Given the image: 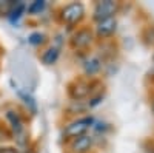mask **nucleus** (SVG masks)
<instances>
[{
    "label": "nucleus",
    "instance_id": "nucleus-6",
    "mask_svg": "<svg viewBox=\"0 0 154 153\" xmlns=\"http://www.w3.org/2000/svg\"><path fill=\"white\" fill-rule=\"evenodd\" d=\"M116 31H117V19L116 17L100 20L94 27V33H96L97 37H100V39H108V37H111Z\"/></svg>",
    "mask_w": 154,
    "mask_h": 153
},
{
    "label": "nucleus",
    "instance_id": "nucleus-8",
    "mask_svg": "<svg viewBox=\"0 0 154 153\" xmlns=\"http://www.w3.org/2000/svg\"><path fill=\"white\" fill-rule=\"evenodd\" d=\"M91 94V84L83 81V79H79V81H74L72 85H69V96L74 99V100H82L85 97H88Z\"/></svg>",
    "mask_w": 154,
    "mask_h": 153
},
{
    "label": "nucleus",
    "instance_id": "nucleus-5",
    "mask_svg": "<svg viewBox=\"0 0 154 153\" xmlns=\"http://www.w3.org/2000/svg\"><path fill=\"white\" fill-rule=\"evenodd\" d=\"M94 40V33L89 30V28H80L77 30L72 37H71V46L74 49H79V51H85L91 46Z\"/></svg>",
    "mask_w": 154,
    "mask_h": 153
},
{
    "label": "nucleus",
    "instance_id": "nucleus-4",
    "mask_svg": "<svg viewBox=\"0 0 154 153\" xmlns=\"http://www.w3.org/2000/svg\"><path fill=\"white\" fill-rule=\"evenodd\" d=\"M117 11H119V3H117V2H112V0H103V2H97V3L94 5V9H93V20L97 23V22H100V20L116 17Z\"/></svg>",
    "mask_w": 154,
    "mask_h": 153
},
{
    "label": "nucleus",
    "instance_id": "nucleus-14",
    "mask_svg": "<svg viewBox=\"0 0 154 153\" xmlns=\"http://www.w3.org/2000/svg\"><path fill=\"white\" fill-rule=\"evenodd\" d=\"M151 107H152V111H154V100H152V104H151Z\"/></svg>",
    "mask_w": 154,
    "mask_h": 153
},
{
    "label": "nucleus",
    "instance_id": "nucleus-12",
    "mask_svg": "<svg viewBox=\"0 0 154 153\" xmlns=\"http://www.w3.org/2000/svg\"><path fill=\"white\" fill-rule=\"evenodd\" d=\"M45 8H46V2H43V0H35V2L26 5V11H28V14H31V16L40 14Z\"/></svg>",
    "mask_w": 154,
    "mask_h": 153
},
{
    "label": "nucleus",
    "instance_id": "nucleus-2",
    "mask_svg": "<svg viewBox=\"0 0 154 153\" xmlns=\"http://www.w3.org/2000/svg\"><path fill=\"white\" fill-rule=\"evenodd\" d=\"M83 19H85V6L80 2L68 3L60 9V20L68 27H75Z\"/></svg>",
    "mask_w": 154,
    "mask_h": 153
},
{
    "label": "nucleus",
    "instance_id": "nucleus-10",
    "mask_svg": "<svg viewBox=\"0 0 154 153\" xmlns=\"http://www.w3.org/2000/svg\"><path fill=\"white\" fill-rule=\"evenodd\" d=\"M60 57V48L59 46H49L46 48L43 53H42V62L45 65H54V63L59 60Z\"/></svg>",
    "mask_w": 154,
    "mask_h": 153
},
{
    "label": "nucleus",
    "instance_id": "nucleus-7",
    "mask_svg": "<svg viewBox=\"0 0 154 153\" xmlns=\"http://www.w3.org/2000/svg\"><path fill=\"white\" fill-rule=\"evenodd\" d=\"M94 145V138L91 135H82L79 138L69 141V150L71 153H89Z\"/></svg>",
    "mask_w": 154,
    "mask_h": 153
},
{
    "label": "nucleus",
    "instance_id": "nucleus-11",
    "mask_svg": "<svg viewBox=\"0 0 154 153\" xmlns=\"http://www.w3.org/2000/svg\"><path fill=\"white\" fill-rule=\"evenodd\" d=\"M25 11H26V3L23 2H14V6L11 8L9 14H8V19L11 23H16L20 20V17L25 14Z\"/></svg>",
    "mask_w": 154,
    "mask_h": 153
},
{
    "label": "nucleus",
    "instance_id": "nucleus-3",
    "mask_svg": "<svg viewBox=\"0 0 154 153\" xmlns=\"http://www.w3.org/2000/svg\"><path fill=\"white\" fill-rule=\"evenodd\" d=\"M5 118H6V122L9 124L12 135H14V139H17L19 145H23L26 142V129H25V122L22 116L16 110H8Z\"/></svg>",
    "mask_w": 154,
    "mask_h": 153
},
{
    "label": "nucleus",
    "instance_id": "nucleus-1",
    "mask_svg": "<svg viewBox=\"0 0 154 153\" xmlns=\"http://www.w3.org/2000/svg\"><path fill=\"white\" fill-rule=\"evenodd\" d=\"M94 125V118L93 116H83V118H77L71 121L68 125H65V129L62 132V136L66 141H72V139L79 138L82 135H86V132Z\"/></svg>",
    "mask_w": 154,
    "mask_h": 153
},
{
    "label": "nucleus",
    "instance_id": "nucleus-9",
    "mask_svg": "<svg viewBox=\"0 0 154 153\" xmlns=\"http://www.w3.org/2000/svg\"><path fill=\"white\" fill-rule=\"evenodd\" d=\"M103 67V60H102L99 56H89L85 62H83V73L88 76V78H93V76H97Z\"/></svg>",
    "mask_w": 154,
    "mask_h": 153
},
{
    "label": "nucleus",
    "instance_id": "nucleus-13",
    "mask_svg": "<svg viewBox=\"0 0 154 153\" xmlns=\"http://www.w3.org/2000/svg\"><path fill=\"white\" fill-rule=\"evenodd\" d=\"M45 39H46V36L43 33H32L29 37H28V42L34 46H38V45H42L45 43Z\"/></svg>",
    "mask_w": 154,
    "mask_h": 153
},
{
    "label": "nucleus",
    "instance_id": "nucleus-15",
    "mask_svg": "<svg viewBox=\"0 0 154 153\" xmlns=\"http://www.w3.org/2000/svg\"><path fill=\"white\" fill-rule=\"evenodd\" d=\"M152 59H154V56H152Z\"/></svg>",
    "mask_w": 154,
    "mask_h": 153
}]
</instances>
